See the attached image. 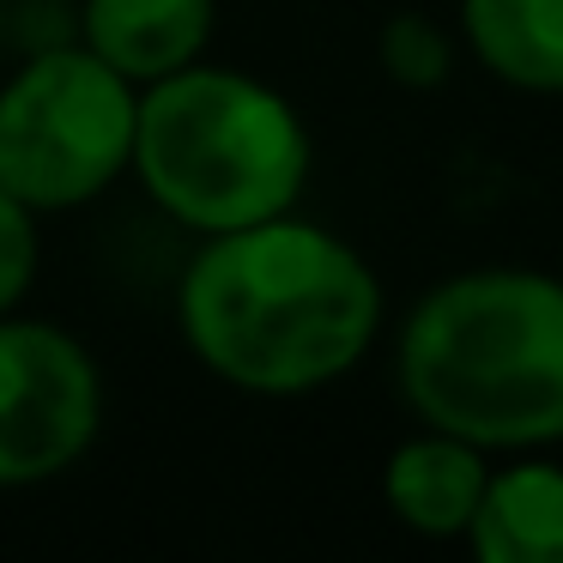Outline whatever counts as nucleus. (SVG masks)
<instances>
[{"label":"nucleus","mask_w":563,"mask_h":563,"mask_svg":"<svg viewBox=\"0 0 563 563\" xmlns=\"http://www.w3.org/2000/svg\"><path fill=\"white\" fill-rule=\"evenodd\" d=\"M454 37L503 91L563 98V0H454Z\"/></svg>","instance_id":"9"},{"label":"nucleus","mask_w":563,"mask_h":563,"mask_svg":"<svg viewBox=\"0 0 563 563\" xmlns=\"http://www.w3.org/2000/svg\"><path fill=\"white\" fill-rule=\"evenodd\" d=\"M490 461L497 454H485L478 442L412 424V437H400L382 461V503L406 533L430 539V545H461L478 497H485Z\"/></svg>","instance_id":"6"},{"label":"nucleus","mask_w":563,"mask_h":563,"mask_svg":"<svg viewBox=\"0 0 563 563\" xmlns=\"http://www.w3.org/2000/svg\"><path fill=\"white\" fill-rule=\"evenodd\" d=\"M478 563H563V461L551 449L497 454L461 539Z\"/></svg>","instance_id":"8"},{"label":"nucleus","mask_w":563,"mask_h":563,"mask_svg":"<svg viewBox=\"0 0 563 563\" xmlns=\"http://www.w3.org/2000/svg\"><path fill=\"white\" fill-rule=\"evenodd\" d=\"M43 273V212L0 188V316L25 309L31 285Z\"/></svg>","instance_id":"11"},{"label":"nucleus","mask_w":563,"mask_h":563,"mask_svg":"<svg viewBox=\"0 0 563 563\" xmlns=\"http://www.w3.org/2000/svg\"><path fill=\"white\" fill-rule=\"evenodd\" d=\"M140 86L79 37L31 49L0 79V188L31 212H79L128 183Z\"/></svg>","instance_id":"4"},{"label":"nucleus","mask_w":563,"mask_h":563,"mask_svg":"<svg viewBox=\"0 0 563 563\" xmlns=\"http://www.w3.org/2000/svg\"><path fill=\"white\" fill-rule=\"evenodd\" d=\"M454 55H461V37L454 25H437L430 13H394L376 37V62L394 86L406 91H437L449 86Z\"/></svg>","instance_id":"10"},{"label":"nucleus","mask_w":563,"mask_h":563,"mask_svg":"<svg viewBox=\"0 0 563 563\" xmlns=\"http://www.w3.org/2000/svg\"><path fill=\"white\" fill-rule=\"evenodd\" d=\"M394 388L412 424L485 454L563 449V273L466 267L394 328Z\"/></svg>","instance_id":"2"},{"label":"nucleus","mask_w":563,"mask_h":563,"mask_svg":"<svg viewBox=\"0 0 563 563\" xmlns=\"http://www.w3.org/2000/svg\"><path fill=\"white\" fill-rule=\"evenodd\" d=\"M219 0H79L74 37L122 79L152 86L212 49Z\"/></svg>","instance_id":"7"},{"label":"nucleus","mask_w":563,"mask_h":563,"mask_svg":"<svg viewBox=\"0 0 563 563\" xmlns=\"http://www.w3.org/2000/svg\"><path fill=\"white\" fill-rule=\"evenodd\" d=\"M103 430V369L49 316H0V490L67 478Z\"/></svg>","instance_id":"5"},{"label":"nucleus","mask_w":563,"mask_h":563,"mask_svg":"<svg viewBox=\"0 0 563 563\" xmlns=\"http://www.w3.org/2000/svg\"><path fill=\"white\" fill-rule=\"evenodd\" d=\"M388 328V291L340 231L279 212L200 236L176 273V333L219 388L309 400L345 382Z\"/></svg>","instance_id":"1"},{"label":"nucleus","mask_w":563,"mask_h":563,"mask_svg":"<svg viewBox=\"0 0 563 563\" xmlns=\"http://www.w3.org/2000/svg\"><path fill=\"white\" fill-rule=\"evenodd\" d=\"M316 176L309 122L273 79L200 55L140 86L128 183L183 236H224L297 212Z\"/></svg>","instance_id":"3"},{"label":"nucleus","mask_w":563,"mask_h":563,"mask_svg":"<svg viewBox=\"0 0 563 563\" xmlns=\"http://www.w3.org/2000/svg\"><path fill=\"white\" fill-rule=\"evenodd\" d=\"M558 273H563V267H558Z\"/></svg>","instance_id":"12"}]
</instances>
